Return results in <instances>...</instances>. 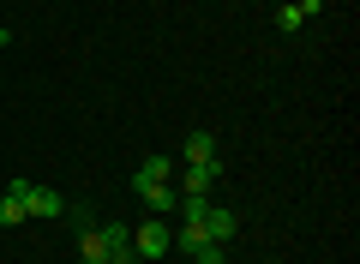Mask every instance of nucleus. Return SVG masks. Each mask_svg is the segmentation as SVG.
<instances>
[{"instance_id":"7","label":"nucleus","mask_w":360,"mask_h":264,"mask_svg":"<svg viewBox=\"0 0 360 264\" xmlns=\"http://www.w3.org/2000/svg\"><path fill=\"white\" fill-rule=\"evenodd\" d=\"M186 163H217V132H186Z\"/></svg>"},{"instance_id":"13","label":"nucleus","mask_w":360,"mask_h":264,"mask_svg":"<svg viewBox=\"0 0 360 264\" xmlns=\"http://www.w3.org/2000/svg\"><path fill=\"white\" fill-rule=\"evenodd\" d=\"M342 6H354V0H342Z\"/></svg>"},{"instance_id":"11","label":"nucleus","mask_w":360,"mask_h":264,"mask_svg":"<svg viewBox=\"0 0 360 264\" xmlns=\"http://www.w3.org/2000/svg\"><path fill=\"white\" fill-rule=\"evenodd\" d=\"M90 264H108V258H90Z\"/></svg>"},{"instance_id":"12","label":"nucleus","mask_w":360,"mask_h":264,"mask_svg":"<svg viewBox=\"0 0 360 264\" xmlns=\"http://www.w3.org/2000/svg\"><path fill=\"white\" fill-rule=\"evenodd\" d=\"M217 264H234V258H217Z\"/></svg>"},{"instance_id":"2","label":"nucleus","mask_w":360,"mask_h":264,"mask_svg":"<svg viewBox=\"0 0 360 264\" xmlns=\"http://www.w3.org/2000/svg\"><path fill=\"white\" fill-rule=\"evenodd\" d=\"M174 180H180V187H174L180 199H205V192H210V187L222 180V163H186V168H180Z\"/></svg>"},{"instance_id":"6","label":"nucleus","mask_w":360,"mask_h":264,"mask_svg":"<svg viewBox=\"0 0 360 264\" xmlns=\"http://www.w3.org/2000/svg\"><path fill=\"white\" fill-rule=\"evenodd\" d=\"M25 210L37 216V222H49V216H60L66 204H60V192H49V187H37V180H30V192H25Z\"/></svg>"},{"instance_id":"1","label":"nucleus","mask_w":360,"mask_h":264,"mask_svg":"<svg viewBox=\"0 0 360 264\" xmlns=\"http://www.w3.org/2000/svg\"><path fill=\"white\" fill-rule=\"evenodd\" d=\"M132 252L156 264L162 252H174V228H168L162 216H150V222H139V228H132Z\"/></svg>"},{"instance_id":"9","label":"nucleus","mask_w":360,"mask_h":264,"mask_svg":"<svg viewBox=\"0 0 360 264\" xmlns=\"http://www.w3.org/2000/svg\"><path fill=\"white\" fill-rule=\"evenodd\" d=\"M276 25H283V30H300V25H307V13H300V6H283V13H276Z\"/></svg>"},{"instance_id":"14","label":"nucleus","mask_w":360,"mask_h":264,"mask_svg":"<svg viewBox=\"0 0 360 264\" xmlns=\"http://www.w3.org/2000/svg\"><path fill=\"white\" fill-rule=\"evenodd\" d=\"M0 54H6V49H0Z\"/></svg>"},{"instance_id":"8","label":"nucleus","mask_w":360,"mask_h":264,"mask_svg":"<svg viewBox=\"0 0 360 264\" xmlns=\"http://www.w3.org/2000/svg\"><path fill=\"white\" fill-rule=\"evenodd\" d=\"M78 252H84V264H90V258H108V240H103V228H96V222L78 234Z\"/></svg>"},{"instance_id":"10","label":"nucleus","mask_w":360,"mask_h":264,"mask_svg":"<svg viewBox=\"0 0 360 264\" xmlns=\"http://www.w3.org/2000/svg\"><path fill=\"white\" fill-rule=\"evenodd\" d=\"M0 49H6V30H0Z\"/></svg>"},{"instance_id":"3","label":"nucleus","mask_w":360,"mask_h":264,"mask_svg":"<svg viewBox=\"0 0 360 264\" xmlns=\"http://www.w3.org/2000/svg\"><path fill=\"white\" fill-rule=\"evenodd\" d=\"M198 228H205V234L217 240V246H229V240L240 234V216H234V210H222V204H205V216H198Z\"/></svg>"},{"instance_id":"4","label":"nucleus","mask_w":360,"mask_h":264,"mask_svg":"<svg viewBox=\"0 0 360 264\" xmlns=\"http://www.w3.org/2000/svg\"><path fill=\"white\" fill-rule=\"evenodd\" d=\"M25 192H30V180H13V187H6V199H0V228H18V222H30V210H25Z\"/></svg>"},{"instance_id":"5","label":"nucleus","mask_w":360,"mask_h":264,"mask_svg":"<svg viewBox=\"0 0 360 264\" xmlns=\"http://www.w3.org/2000/svg\"><path fill=\"white\" fill-rule=\"evenodd\" d=\"M103 240H108V264H139V252H132V228H127V222H108Z\"/></svg>"}]
</instances>
